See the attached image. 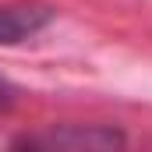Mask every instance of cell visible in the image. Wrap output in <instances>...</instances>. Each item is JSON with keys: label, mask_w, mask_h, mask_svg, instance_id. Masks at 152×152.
Wrapping results in <instances>:
<instances>
[{"label": "cell", "mask_w": 152, "mask_h": 152, "mask_svg": "<svg viewBox=\"0 0 152 152\" xmlns=\"http://www.w3.org/2000/svg\"><path fill=\"white\" fill-rule=\"evenodd\" d=\"M11 145L18 149H46V152H106V149H124L127 138L110 124H53L36 134H21Z\"/></svg>", "instance_id": "cell-1"}, {"label": "cell", "mask_w": 152, "mask_h": 152, "mask_svg": "<svg viewBox=\"0 0 152 152\" xmlns=\"http://www.w3.org/2000/svg\"><path fill=\"white\" fill-rule=\"evenodd\" d=\"M53 18H57V11L50 4H39V0L0 4V46H18L25 39L39 36Z\"/></svg>", "instance_id": "cell-2"}, {"label": "cell", "mask_w": 152, "mask_h": 152, "mask_svg": "<svg viewBox=\"0 0 152 152\" xmlns=\"http://www.w3.org/2000/svg\"><path fill=\"white\" fill-rule=\"evenodd\" d=\"M0 92H4V81H0Z\"/></svg>", "instance_id": "cell-3"}]
</instances>
